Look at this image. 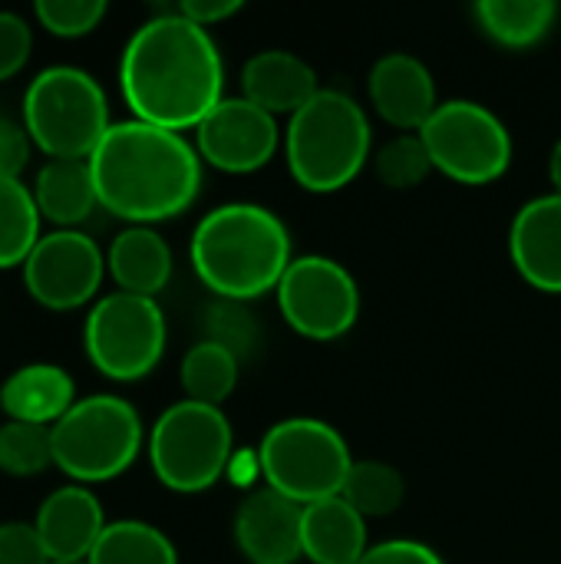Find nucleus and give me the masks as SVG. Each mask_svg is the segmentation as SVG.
I'll use <instances>...</instances> for the list:
<instances>
[{"instance_id": "7c9ffc66", "label": "nucleus", "mask_w": 561, "mask_h": 564, "mask_svg": "<svg viewBox=\"0 0 561 564\" xmlns=\"http://www.w3.org/2000/svg\"><path fill=\"white\" fill-rule=\"evenodd\" d=\"M106 10H109L106 0H36L33 3V13L43 23V30L63 40L93 33L103 23Z\"/></svg>"}, {"instance_id": "a878e982", "label": "nucleus", "mask_w": 561, "mask_h": 564, "mask_svg": "<svg viewBox=\"0 0 561 564\" xmlns=\"http://www.w3.org/2000/svg\"><path fill=\"white\" fill-rule=\"evenodd\" d=\"M341 499L364 519H387L407 499L403 473L380 459H354Z\"/></svg>"}, {"instance_id": "412c9836", "label": "nucleus", "mask_w": 561, "mask_h": 564, "mask_svg": "<svg viewBox=\"0 0 561 564\" xmlns=\"http://www.w3.org/2000/svg\"><path fill=\"white\" fill-rule=\"evenodd\" d=\"M106 271L119 284V291L136 297H155L172 278V248L159 231L145 225H129L112 238Z\"/></svg>"}, {"instance_id": "6e6552de", "label": "nucleus", "mask_w": 561, "mask_h": 564, "mask_svg": "<svg viewBox=\"0 0 561 564\" xmlns=\"http://www.w3.org/2000/svg\"><path fill=\"white\" fill-rule=\"evenodd\" d=\"M235 436L222 406L179 400L149 433V463L155 479L182 496L212 489L231 463Z\"/></svg>"}, {"instance_id": "9b49d317", "label": "nucleus", "mask_w": 561, "mask_h": 564, "mask_svg": "<svg viewBox=\"0 0 561 564\" xmlns=\"http://www.w3.org/2000/svg\"><path fill=\"white\" fill-rule=\"evenodd\" d=\"M278 311L294 334L327 344L354 330L360 317V288L341 261L301 254L278 284Z\"/></svg>"}, {"instance_id": "a211bd4d", "label": "nucleus", "mask_w": 561, "mask_h": 564, "mask_svg": "<svg viewBox=\"0 0 561 564\" xmlns=\"http://www.w3.org/2000/svg\"><path fill=\"white\" fill-rule=\"evenodd\" d=\"M321 89L314 66L291 50H261L241 66V96L271 116H294Z\"/></svg>"}, {"instance_id": "20e7f679", "label": "nucleus", "mask_w": 561, "mask_h": 564, "mask_svg": "<svg viewBox=\"0 0 561 564\" xmlns=\"http://www.w3.org/2000/svg\"><path fill=\"white\" fill-rule=\"evenodd\" d=\"M370 142L374 132L364 106L341 89H321L304 109L288 119V172L304 192H341L364 172L370 159Z\"/></svg>"}, {"instance_id": "cd10ccee", "label": "nucleus", "mask_w": 561, "mask_h": 564, "mask_svg": "<svg viewBox=\"0 0 561 564\" xmlns=\"http://www.w3.org/2000/svg\"><path fill=\"white\" fill-rule=\"evenodd\" d=\"M202 340L208 344H218L225 347L228 354H235L241 364L258 350L261 344V327L255 321V314L248 311V304L241 301H225V297H215L205 314H202Z\"/></svg>"}, {"instance_id": "aec40b11", "label": "nucleus", "mask_w": 561, "mask_h": 564, "mask_svg": "<svg viewBox=\"0 0 561 564\" xmlns=\"http://www.w3.org/2000/svg\"><path fill=\"white\" fill-rule=\"evenodd\" d=\"M301 549L311 564H360L367 555V519L341 496L304 506Z\"/></svg>"}, {"instance_id": "1a4fd4ad", "label": "nucleus", "mask_w": 561, "mask_h": 564, "mask_svg": "<svg viewBox=\"0 0 561 564\" xmlns=\"http://www.w3.org/2000/svg\"><path fill=\"white\" fill-rule=\"evenodd\" d=\"M436 172L460 185H489L513 165V132L483 102L446 99L420 129Z\"/></svg>"}, {"instance_id": "72a5a7b5", "label": "nucleus", "mask_w": 561, "mask_h": 564, "mask_svg": "<svg viewBox=\"0 0 561 564\" xmlns=\"http://www.w3.org/2000/svg\"><path fill=\"white\" fill-rule=\"evenodd\" d=\"M30 132L17 119L0 112V178H17L30 162Z\"/></svg>"}, {"instance_id": "f8f14e48", "label": "nucleus", "mask_w": 561, "mask_h": 564, "mask_svg": "<svg viewBox=\"0 0 561 564\" xmlns=\"http://www.w3.org/2000/svg\"><path fill=\"white\" fill-rule=\"evenodd\" d=\"M103 274L106 258L99 245L76 228L43 235L23 264V284L30 297L50 311H73L93 301Z\"/></svg>"}, {"instance_id": "5701e85b", "label": "nucleus", "mask_w": 561, "mask_h": 564, "mask_svg": "<svg viewBox=\"0 0 561 564\" xmlns=\"http://www.w3.org/2000/svg\"><path fill=\"white\" fill-rule=\"evenodd\" d=\"M473 17L493 43L506 50H529L552 33L559 7L552 0H479Z\"/></svg>"}, {"instance_id": "4be33fe9", "label": "nucleus", "mask_w": 561, "mask_h": 564, "mask_svg": "<svg viewBox=\"0 0 561 564\" xmlns=\"http://www.w3.org/2000/svg\"><path fill=\"white\" fill-rule=\"evenodd\" d=\"M33 202L40 208V215L60 228H73L79 221H86L96 205V182L89 172V159H50L33 182Z\"/></svg>"}, {"instance_id": "f03ea898", "label": "nucleus", "mask_w": 561, "mask_h": 564, "mask_svg": "<svg viewBox=\"0 0 561 564\" xmlns=\"http://www.w3.org/2000/svg\"><path fill=\"white\" fill-rule=\"evenodd\" d=\"M99 205L129 221L152 228L188 212L202 192V155L172 129L126 119L112 122L89 155Z\"/></svg>"}, {"instance_id": "f704fd0d", "label": "nucleus", "mask_w": 561, "mask_h": 564, "mask_svg": "<svg viewBox=\"0 0 561 564\" xmlns=\"http://www.w3.org/2000/svg\"><path fill=\"white\" fill-rule=\"evenodd\" d=\"M360 564H446L430 545L413 539H390L367 549Z\"/></svg>"}, {"instance_id": "423d86ee", "label": "nucleus", "mask_w": 561, "mask_h": 564, "mask_svg": "<svg viewBox=\"0 0 561 564\" xmlns=\"http://www.w3.org/2000/svg\"><path fill=\"white\" fill-rule=\"evenodd\" d=\"M350 466L354 456L341 430L314 416L274 423L258 446V476L298 506L341 496Z\"/></svg>"}, {"instance_id": "dca6fc26", "label": "nucleus", "mask_w": 561, "mask_h": 564, "mask_svg": "<svg viewBox=\"0 0 561 564\" xmlns=\"http://www.w3.org/2000/svg\"><path fill=\"white\" fill-rule=\"evenodd\" d=\"M36 535L53 564H86L109 525L99 499L86 486H63L36 509Z\"/></svg>"}, {"instance_id": "b1692460", "label": "nucleus", "mask_w": 561, "mask_h": 564, "mask_svg": "<svg viewBox=\"0 0 561 564\" xmlns=\"http://www.w3.org/2000/svg\"><path fill=\"white\" fill-rule=\"evenodd\" d=\"M86 564H179L172 539L139 519L109 522Z\"/></svg>"}, {"instance_id": "c756f323", "label": "nucleus", "mask_w": 561, "mask_h": 564, "mask_svg": "<svg viewBox=\"0 0 561 564\" xmlns=\"http://www.w3.org/2000/svg\"><path fill=\"white\" fill-rule=\"evenodd\" d=\"M374 169L387 188L400 192V188H417L433 172V162H430V152L420 139V132H400L380 145Z\"/></svg>"}, {"instance_id": "c9c22d12", "label": "nucleus", "mask_w": 561, "mask_h": 564, "mask_svg": "<svg viewBox=\"0 0 561 564\" xmlns=\"http://www.w3.org/2000/svg\"><path fill=\"white\" fill-rule=\"evenodd\" d=\"M238 10H241V0H185V3H179V13L205 30L235 17Z\"/></svg>"}, {"instance_id": "7ed1b4c3", "label": "nucleus", "mask_w": 561, "mask_h": 564, "mask_svg": "<svg viewBox=\"0 0 561 564\" xmlns=\"http://www.w3.org/2000/svg\"><path fill=\"white\" fill-rule=\"evenodd\" d=\"M291 261L288 225L255 202L218 205L192 235V268L198 281L225 301L248 304L278 291Z\"/></svg>"}, {"instance_id": "473e14b6", "label": "nucleus", "mask_w": 561, "mask_h": 564, "mask_svg": "<svg viewBox=\"0 0 561 564\" xmlns=\"http://www.w3.org/2000/svg\"><path fill=\"white\" fill-rule=\"evenodd\" d=\"M0 564H53L36 535V525L26 522L0 525Z\"/></svg>"}, {"instance_id": "393cba45", "label": "nucleus", "mask_w": 561, "mask_h": 564, "mask_svg": "<svg viewBox=\"0 0 561 564\" xmlns=\"http://www.w3.org/2000/svg\"><path fill=\"white\" fill-rule=\"evenodd\" d=\"M238 377H241V360L208 340H198L182 357V367H179L185 400L208 403V406H222L235 393Z\"/></svg>"}, {"instance_id": "f3484780", "label": "nucleus", "mask_w": 561, "mask_h": 564, "mask_svg": "<svg viewBox=\"0 0 561 564\" xmlns=\"http://www.w3.org/2000/svg\"><path fill=\"white\" fill-rule=\"evenodd\" d=\"M509 254L526 284L542 294H561V195H539L516 212Z\"/></svg>"}, {"instance_id": "9d476101", "label": "nucleus", "mask_w": 561, "mask_h": 564, "mask_svg": "<svg viewBox=\"0 0 561 564\" xmlns=\"http://www.w3.org/2000/svg\"><path fill=\"white\" fill-rule=\"evenodd\" d=\"M165 314L155 297H136L126 291L99 297L83 327L89 364L119 383L149 377L165 354Z\"/></svg>"}, {"instance_id": "2eb2a0df", "label": "nucleus", "mask_w": 561, "mask_h": 564, "mask_svg": "<svg viewBox=\"0 0 561 564\" xmlns=\"http://www.w3.org/2000/svg\"><path fill=\"white\" fill-rule=\"evenodd\" d=\"M367 96L384 122L400 132H420L440 109L436 79L413 53H384L367 76Z\"/></svg>"}, {"instance_id": "c85d7f7f", "label": "nucleus", "mask_w": 561, "mask_h": 564, "mask_svg": "<svg viewBox=\"0 0 561 564\" xmlns=\"http://www.w3.org/2000/svg\"><path fill=\"white\" fill-rule=\"evenodd\" d=\"M46 466H53L50 426L17 423V420L0 426V473L13 479H30L40 476Z\"/></svg>"}, {"instance_id": "39448f33", "label": "nucleus", "mask_w": 561, "mask_h": 564, "mask_svg": "<svg viewBox=\"0 0 561 564\" xmlns=\"http://www.w3.org/2000/svg\"><path fill=\"white\" fill-rule=\"evenodd\" d=\"M23 126L30 142L50 159H89L109 132L103 86L76 66H50L23 93Z\"/></svg>"}, {"instance_id": "bb28decb", "label": "nucleus", "mask_w": 561, "mask_h": 564, "mask_svg": "<svg viewBox=\"0 0 561 564\" xmlns=\"http://www.w3.org/2000/svg\"><path fill=\"white\" fill-rule=\"evenodd\" d=\"M40 208L20 178H0V271L26 264L40 241Z\"/></svg>"}, {"instance_id": "f257e3e1", "label": "nucleus", "mask_w": 561, "mask_h": 564, "mask_svg": "<svg viewBox=\"0 0 561 564\" xmlns=\"http://www.w3.org/2000/svg\"><path fill=\"white\" fill-rule=\"evenodd\" d=\"M119 89L132 119L185 132L225 99V63L212 33L179 10L149 17L126 43Z\"/></svg>"}, {"instance_id": "e433bc0d", "label": "nucleus", "mask_w": 561, "mask_h": 564, "mask_svg": "<svg viewBox=\"0 0 561 564\" xmlns=\"http://www.w3.org/2000/svg\"><path fill=\"white\" fill-rule=\"evenodd\" d=\"M549 178L555 185V195H561V139L552 145V155H549Z\"/></svg>"}, {"instance_id": "6ab92c4d", "label": "nucleus", "mask_w": 561, "mask_h": 564, "mask_svg": "<svg viewBox=\"0 0 561 564\" xmlns=\"http://www.w3.org/2000/svg\"><path fill=\"white\" fill-rule=\"evenodd\" d=\"M76 403L73 377L56 364H26L13 370L0 387V406L17 423L53 426Z\"/></svg>"}, {"instance_id": "ddd939ff", "label": "nucleus", "mask_w": 561, "mask_h": 564, "mask_svg": "<svg viewBox=\"0 0 561 564\" xmlns=\"http://www.w3.org/2000/svg\"><path fill=\"white\" fill-rule=\"evenodd\" d=\"M281 145V132L271 112L258 109L245 96H225L195 129V149L198 155L228 172V175H248L265 169Z\"/></svg>"}, {"instance_id": "2f4dec72", "label": "nucleus", "mask_w": 561, "mask_h": 564, "mask_svg": "<svg viewBox=\"0 0 561 564\" xmlns=\"http://www.w3.org/2000/svg\"><path fill=\"white\" fill-rule=\"evenodd\" d=\"M30 50H33L30 23L20 13L0 10V83L23 69V63L30 59Z\"/></svg>"}, {"instance_id": "4468645a", "label": "nucleus", "mask_w": 561, "mask_h": 564, "mask_svg": "<svg viewBox=\"0 0 561 564\" xmlns=\"http://www.w3.org/2000/svg\"><path fill=\"white\" fill-rule=\"evenodd\" d=\"M301 519L304 506L261 486L235 512V545L251 564H294L304 558Z\"/></svg>"}, {"instance_id": "0eeeda50", "label": "nucleus", "mask_w": 561, "mask_h": 564, "mask_svg": "<svg viewBox=\"0 0 561 564\" xmlns=\"http://www.w3.org/2000/svg\"><path fill=\"white\" fill-rule=\"evenodd\" d=\"M53 466L79 486L122 476L142 449V420L136 406L112 393L83 397L50 426Z\"/></svg>"}]
</instances>
